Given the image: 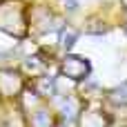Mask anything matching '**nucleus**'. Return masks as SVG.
I'll list each match as a JSON object with an SVG mask.
<instances>
[{
  "label": "nucleus",
  "instance_id": "obj_2",
  "mask_svg": "<svg viewBox=\"0 0 127 127\" xmlns=\"http://www.w3.org/2000/svg\"><path fill=\"white\" fill-rule=\"evenodd\" d=\"M112 100L114 103H121V105H127V83H123L121 87H116L112 92Z\"/></svg>",
  "mask_w": 127,
  "mask_h": 127
},
{
  "label": "nucleus",
  "instance_id": "obj_3",
  "mask_svg": "<svg viewBox=\"0 0 127 127\" xmlns=\"http://www.w3.org/2000/svg\"><path fill=\"white\" fill-rule=\"evenodd\" d=\"M40 89H42V94H54V89H56V83H54V78H49V80H42V83H40Z\"/></svg>",
  "mask_w": 127,
  "mask_h": 127
},
{
  "label": "nucleus",
  "instance_id": "obj_1",
  "mask_svg": "<svg viewBox=\"0 0 127 127\" xmlns=\"http://www.w3.org/2000/svg\"><path fill=\"white\" fill-rule=\"evenodd\" d=\"M76 38H78V33H76L74 29H63V31H60V45H63L65 49H71L74 42H76Z\"/></svg>",
  "mask_w": 127,
  "mask_h": 127
},
{
  "label": "nucleus",
  "instance_id": "obj_4",
  "mask_svg": "<svg viewBox=\"0 0 127 127\" xmlns=\"http://www.w3.org/2000/svg\"><path fill=\"white\" fill-rule=\"evenodd\" d=\"M123 2H125V7H127V0H123Z\"/></svg>",
  "mask_w": 127,
  "mask_h": 127
}]
</instances>
